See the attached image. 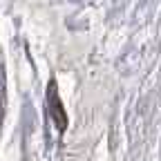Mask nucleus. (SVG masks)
<instances>
[{
  "mask_svg": "<svg viewBox=\"0 0 161 161\" xmlns=\"http://www.w3.org/2000/svg\"><path fill=\"white\" fill-rule=\"evenodd\" d=\"M49 112L54 114L56 128H58V130H63V128H65V123H67V119H65V112H63V108H60V101H58V96H56V90H54V85H49Z\"/></svg>",
  "mask_w": 161,
  "mask_h": 161,
  "instance_id": "obj_1",
  "label": "nucleus"
}]
</instances>
